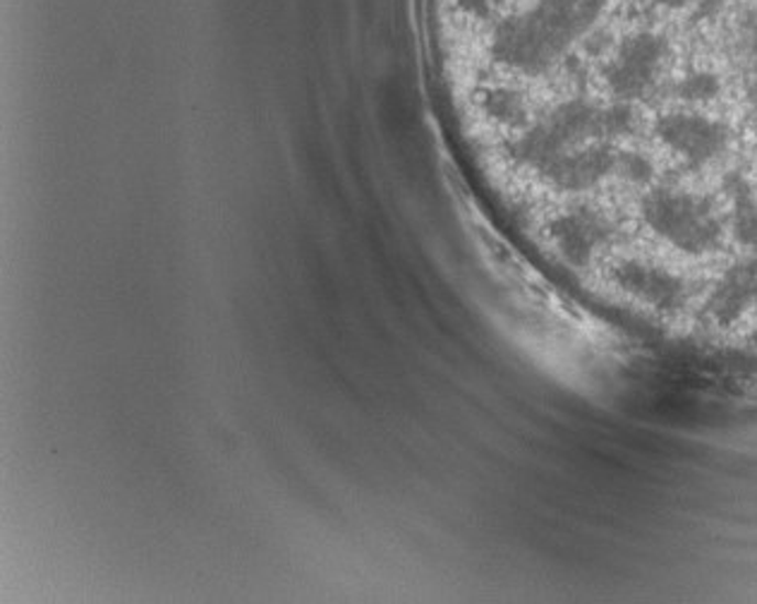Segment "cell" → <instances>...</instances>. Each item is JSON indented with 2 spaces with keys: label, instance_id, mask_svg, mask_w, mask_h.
Here are the masks:
<instances>
[{
  "label": "cell",
  "instance_id": "cell-1",
  "mask_svg": "<svg viewBox=\"0 0 757 604\" xmlns=\"http://www.w3.org/2000/svg\"><path fill=\"white\" fill-rule=\"evenodd\" d=\"M606 6L610 0H535L494 24L490 56L516 73L542 75L597 24Z\"/></svg>",
  "mask_w": 757,
  "mask_h": 604
},
{
  "label": "cell",
  "instance_id": "cell-8",
  "mask_svg": "<svg viewBox=\"0 0 757 604\" xmlns=\"http://www.w3.org/2000/svg\"><path fill=\"white\" fill-rule=\"evenodd\" d=\"M616 158L618 152L606 142L578 146V150L568 152L553 161V164H549L539 176L568 193L590 190V187L600 185L604 178L612 176L616 171Z\"/></svg>",
  "mask_w": 757,
  "mask_h": 604
},
{
  "label": "cell",
  "instance_id": "cell-4",
  "mask_svg": "<svg viewBox=\"0 0 757 604\" xmlns=\"http://www.w3.org/2000/svg\"><path fill=\"white\" fill-rule=\"evenodd\" d=\"M669 53L665 36L652 32L630 34L621 42L616 56L604 65V83L624 101L645 97L652 89L659 67Z\"/></svg>",
  "mask_w": 757,
  "mask_h": 604
},
{
  "label": "cell",
  "instance_id": "cell-6",
  "mask_svg": "<svg viewBox=\"0 0 757 604\" xmlns=\"http://www.w3.org/2000/svg\"><path fill=\"white\" fill-rule=\"evenodd\" d=\"M549 233L568 264L590 266L597 250L612 243L616 228L600 209L583 205L553 219Z\"/></svg>",
  "mask_w": 757,
  "mask_h": 604
},
{
  "label": "cell",
  "instance_id": "cell-7",
  "mask_svg": "<svg viewBox=\"0 0 757 604\" xmlns=\"http://www.w3.org/2000/svg\"><path fill=\"white\" fill-rule=\"evenodd\" d=\"M612 278L621 290H626L645 305L655 307L659 312L676 315L688 305V284L667 268L647 264L640 260H624L614 266Z\"/></svg>",
  "mask_w": 757,
  "mask_h": 604
},
{
  "label": "cell",
  "instance_id": "cell-9",
  "mask_svg": "<svg viewBox=\"0 0 757 604\" xmlns=\"http://www.w3.org/2000/svg\"><path fill=\"white\" fill-rule=\"evenodd\" d=\"M757 307V257L728 268L712 290L705 312L720 327H728Z\"/></svg>",
  "mask_w": 757,
  "mask_h": 604
},
{
  "label": "cell",
  "instance_id": "cell-17",
  "mask_svg": "<svg viewBox=\"0 0 757 604\" xmlns=\"http://www.w3.org/2000/svg\"><path fill=\"white\" fill-rule=\"evenodd\" d=\"M750 48H753V53H755V58H757V32L753 34V42H750Z\"/></svg>",
  "mask_w": 757,
  "mask_h": 604
},
{
  "label": "cell",
  "instance_id": "cell-12",
  "mask_svg": "<svg viewBox=\"0 0 757 604\" xmlns=\"http://www.w3.org/2000/svg\"><path fill=\"white\" fill-rule=\"evenodd\" d=\"M676 94L683 101H714L722 94V79L710 70H695L688 73L679 85H676Z\"/></svg>",
  "mask_w": 757,
  "mask_h": 604
},
{
  "label": "cell",
  "instance_id": "cell-5",
  "mask_svg": "<svg viewBox=\"0 0 757 604\" xmlns=\"http://www.w3.org/2000/svg\"><path fill=\"white\" fill-rule=\"evenodd\" d=\"M657 138L679 154L691 168H702L722 156L732 132L724 123L700 113H669L655 125Z\"/></svg>",
  "mask_w": 757,
  "mask_h": 604
},
{
  "label": "cell",
  "instance_id": "cell-2",
  "mask_svg": "<svg viewBox=\"0 0 757 604\" xmlns=\"http://www.w3.org/2000/svg\"><path fill=\"white\" fill-rule=\"evenodd\" d=\"M602 111L604 109L588 99H568L508 142V156L525 168L542 173L549 164L578 150L583 142L604 138Z\"/></svg>",
  "mask_w": 757,
  "mask_h": 604
},
{
  "label": "cell",
  "instance_id": "cell-10",
  "mask_svg": "<svg viewBox=\"0 0 757 604\" xmlns=\"http://www.w3.org/2000/svg\"><path fill=\"white\" fill-rule=\"evenodd\" d=\"M724 187L728 197H732V231L734 238L743 248L757 252V199L753 195L750 183L740 176V173H732L724 180Z\"/></svg>",
  "mask_w": 757,
  "mask_h": 604
},
{
  "label": "cell",
  "instance_id": "cell-3",
  "mask_svg": "<svg viewBox=\"0 0 757 604\" xmlns=\"http://www.w3.org/2000/svg\"><path fill=\"white\" fill-rule=\"evenodd\" d=\"M643 219L669 245L685 254L716 252L724 243V226L712 199L681 193L655 190L643 199Z\"/></svg>",
  "mask_w": 757,
  "mask_h": 604
},
{
  "label": "cell",
  "instance_id": "cell-16",
  "mask_svg": "<svg viewBox=\"0 0 757 604\" xmlns=\"http://www.w3.org/2000/svg\"><path fill=\"white\" fill-rule=\"evenodd\" d=\"M748 99H750V101L757 106V83H755V85L748 89Z\"/></svg>",
  "mask_w": 757,
  "mask_h": 604
},
{
  "label": "cell",
  "instance_id": "cell-15",
  "mask_svg": "<svg viewBox=\"0 0 757 604\" xmlns=\"http://www.w3.org/2000/svg\"><path fill=\"white\" fill-rule=\"evenodd\" d=\"M655 3L661 8H669V10H681L688 6V0H655Z\"/></svg>",
  "mask_w": 757,
  "mask_h": 604
},
{
  "label": "cell",
  "instance_id": "cell-14",
  "mask_svg": "<svg viewBox=\"0 0 757 604\" xmlns=\"http://www.w3.org/2000/svg\"><path fill=\"white\" fill-rule=\"evenodd\" d=\"M635 128V113L628 103H614L602 111V132L604 138H618L630 134Z\"/></svg>",
  "mask_w": 757,
  "mask_h": 604
},
{
  "label": "cell",
  "instance_id": "cell-13",
  "mask_svg": "<svg viewBox=\"0 0 757 604\" xmlns=\"http://www.w3.org/2000/svg\"><path fill=\"white\" fill-rule=\"evenodd\" d=\"M614 173H618L628 183L647 185L655 178V164L640 152H618Z\"/></svg>",
  "mask_w": 757,
  "mask_h": 604
},
{
  "label": "cell",
  "instance_id": "cell-11",
  "mask_svg": "<svg viewBox=\"0 0 757 604\" xmlns=\"http://www.w3.org/2000/svg\"><path fill=\"white\" fill-rule=\"evenodd\" d=\"M480 106L484 116L492 120L496 125H504V128H527V120H530V113H527V101L523 97V91L513 89V87H492L482 94Z\"/></svg>",
  "mask_w": 757,
  "mask_h": 604
},
{
  "label": "cell",
  "instance_id": "cell-18",
  "mask_svg": "<svg viewBox=\"0 0 757 604\" xmlns=\"http://www.w3.org/2000/svg\"><path fill=\"white\" fill-rule=\"evenodd\" d=\"M753 341H755V345H757V331L753 333Z\"/></svg>",
  "mask_w": 757,
  "mask_h": 604
}]
</instances>
